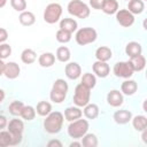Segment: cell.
Here are the masks:
<instances>
[{
	"label": "cell",
	"instance_id": "5bb4252c",
	"mask_svg": "<svg viewBox=\"0 0 147 147\" xmlns=\"http://www.w3.org/2000/svg\"><path fill=\"white\" fill-rule=\"evenodd\" d=\"M107 102L111 107H119L123 103V94L117 90H111L107 94Z\"/></svg>",
	"mask_w": 147,
	"mask_h": 147
},
{
	"label": "cell",
	"instance_id": "7402d4cb",
	"mask_svg": "<svg viewBox=\"0 0 147 147\" xmlns=\"http://www.w3.org/2000/svg\"><path fill=\"white\" fill-rule=\"evenodd\" d=\"M83 115V111L78 108V107H68L65 110H64V117L67 121L69 122H72L75 119H78L80 118Z\"/></svg>",
	"mask_w": 147,
	"mask_h": 147
},
{
	"label": "cell",
	"instance_id": "f1b7e54d",
	"mask_svg": "<svg viewBox=\"0 0 147 147\" xmlns=\"http://www.w3.org/2000/svg\"><path fill=\"white\" fill-rule=\"evenodd\" d=\"M82 146L84 147H95L98 146V138L93 133H86L82 137Z\"/></svg>",
	"mask_w": 147,
	"mask_h": 147
},
{
	"label": "cell",
	"instance_id": "484cf974",
	"mask_svg": "<svg viewBox=\"0 0 147 147\" xmlns=\"http://www.w3.org/2000/svg\"><path fill=\"white\" fill-rule=\"evenodd\" d=\"M84 115L88 119H94L99 116V107L95 103H87L84 106Z\"/></svg>",
	"mask_w": 147,
	"mask_h": 147
},
{
	"label": "cell",
	"instance_id": "83f0119b",
	"mask_svg": "<svg viewBox=\"0 0 147 147\" xmlns=\"http://www.w3.org/2000/svg\"><path fill=\"white\" fill-rule=\"evenodd\" d=\"M131 119H132V125H133V127H134L137 131L141 132V131H144V130L146 129V126H147V118H146L144 115L134 116V117L131 118Z\"/></svg>",
	"mask_w": 147,
	"mask_h": 147
},
{
	"label": "cell",
	"instance_id": "d6986e66",
	"mask_svg": "<svg viewBox=\"0 0 147 147\" xmlns=\"http://www.w3.org/2000/svg\"><path fill=\"white\" fill-rule=\"evenodd\" d=\"M145 9V3L142 0H129V5H127V10L133 14V15H138L141 14Z\"/></svg>",
	"mask_w": 147,
	"mask_h": 147
},
{
	"label": "cell",
	"instance_id": "7bdbcfd3",
	"mask_svg": "<svg viewBox=\"0 0 147 147\" xmlns=\"http://www.w3.org/2000/svg\"><path fill=\"white\" fill-rule=\"evenodd\" d=\"M5 64H6V63H5V62H3V61H2L1 59H0V76H1V75H3V70H5Z\"/></svg>",
	"mask_w": 147,
	"mask_h": 147
},
{
	"label": "cell",
	"instance_id": "e575fe53",
	"mask_svg": "<svg viewBox=\"0 0 147 147\" xmlns=\"http://www.w3.org/2000/svg\"><path fill=\"white\" fill-rule=\"evenodd\" d=\"M55 38L59 42H62V44H65V42H69L70 39H71V33L68 32V31H64L62 29L57 30L56 34H55Z\"/></svg>",
	"mask_w": 147,
	"mask_h": 147
},
{
	"label": "cell",
	"instance_id": "74e56055",
	"mask_svg": "<svg viewBox=\"0 0 147 147\" xmlns=\"http://www.w3.org/2000/svg\"><path fill=\"white\" fill-rule=\"evenodd\" d=\"M11 54V47L8 45V44H0V59L3 60V59H7L9 55Z\"/></svg>",
	"mask_w": 147,
	"mask_h": 147
},
{
	"label": "cell",
	"instance_id": "f6af8a7d",
	"mask_svg": "<svg viewBox=\"0 0 147 147\" xmlns=\"http://www.w3.org/2000/svg\"><path fill=\"white\" fill-rule=\"evenodd\" d=\"M79 147V146H82V142H76V141H74V142H71L70 144V147Z\"/></svg>",
	"mask_w": 147,
	"mask_h": 147
},
{
	"label": "cell",
	"instance_id": "ffe728a7",
	"mask_svg": "<svg viewBox=\"0 0 147 147\" xmlns=\"http://www.w3.org/2000/svg\"><path fill=\"white\" fill-rule=\"evenodd\" d=\"M101 10L105 14H108V15L116 14V11L118 10V2H117V0H103Z\"/></svg>",
	"mask_w": 147,
	"mask_h": 147
},
{
	"label": "cell",
	"instance_id": "8d00e7d4",
	"mask_svg": "<svg viewBox=\"0 0 147 147\" xmlns=\"http://www.w3.org/2000/svg\"><path fill=\"white\" fill-rule=\"evenodd\" d=\"M10 5L16 11L22 13L26 9V1L25 0H10Z\"/></svg>",
	"mask_w": 147,
	"mask_h": 147
},
{
	"label": "cell",
	"instance_id": "277c9868",
	"mask_svg": "<svg viewBox=\"0 0 147 147\" xmlns=\"http://www.w3.org/2000/svg\"><path fill=\"white\" fill-rule=\"evenodd\" d=\"M68 11L70 15L76 16L78 18H86L90 16L88 6L82 0H71L68 3Z\"/></svg>",
	"mask_w": 147,
	"mask_h": 147
},
{
	"label": "cell",
	"instance_id": "f35d334b",
	"mask_svg": "<svg viewBox=\"0 0 147 147\" xmlns=\"http://www.w3.org/2000/svg\"><path fill=\"white\" fill-rule=\"evenodd\" d=\"M103 0H90V6L93 9H101Z\"/></svg>",
	"mask_w": 147,
	"mask_h": 147
},
{
	"label": "cell",
	"instance_id": "e0dca14e",
	"mask_svg": "<svg viewBox=\"0 0 147 147\" xmlns=\"http://www.w3.org/2000/svg\"><path fill=\"white\" fill-rule=\"evenodd\" d=\"M142 52V47L139 42L137 41H130L126 46H125V53L131 57H134V56H138L140 55Z\"/></svg>",
	"mask_w": 147,
	"mask_h": 147
},
{
	"label": "cell",
	"instance_id": "44dd1931",
	"mask_svg": "<svg viewBox=\"0 0 147 147\" xmlns=\"http://www.w3.org/2000/svg\"><path fill=\"white\" fill-rule=\"evenodd\" d=\"M38 62H39V64H40L42 68H49V67H52V65L54 64V62H55V55H54L53 53H49V52L42 53V54L39 56Z\"/></svg>",
	"mask_w": 147,
	"mask_h": 147
},
{
	"label": "cell",
	"instance_id": "60d3db41",
	"mask_svg": "<svg viewBox=\"0 0 147 147\" xmlns=\"http://www.w3.org/2000/svg\"><path fill=\"white\" fill-rule=\"evenodd\" d=\"M7 124H8L7 118H6L3 115H0V130H1V129H3V127H6V126H7Z\"/></svg>",
	"mask_w": 147,
	"mask_h": 147
},
{
	"label": "cell",
	"instance_id": "4dcf8cb0",
	"mask_svg": "<svg viewBox=\"0 0 147 147\" xmlns=\"http://www.w3.org/2000/svg\"><path fill=\"white\" fill-rule=\"evenodd\" d=\"M82 84L85 85L86 87H88V88L91 90V88H93V87L95 86V84H96V78H95V76H94L93 74L86 72V74H84L83 77H82Z\"/></svg>",
	"mask_w": 147,
	"mask_h": 147
},
{
	"label": "cell",
	"instance_id": "cb8c5ba5",
	"mask_svg": "<svg viewBox=\"0 0 147 147\" xmlns=\"http://www.w3.org/2000/svg\"><path fill=\"white\" fill-rule=\"evenodd\" d=\"M60 29H62V30H64V31H68V32L72 33L74 31L77 30V22H76L74 18L65 17V18L61 20V22H60Z\"/></svg>",
	"mask_w": 147,
	"mask_h": 147
},
{
	"label": "cell",
	"instance_id": "ab89813d",
	"mask_svg": "<svg viewBox=\"0 0 147 147\" xmlns=\"http://www.w3.org/2000/svg\"><path fill=\"white\" fill-rule=\"evenodd\" d=\"M7 39H8V32H7V30L3 29V28H0V44L5 42Z\"/></svg>",
	"mask_w": 147,
	"mask_h": 147
},
{
	"label": "cell",
	"instance_id": "52a82bcc",
	"mask_svg": "<svg viewBox=\"0 0 147 147\" xmlns=\"http://www.w3.org/2000/svg\"><path fill=\"white\" fill-rule=\"evenodd\" d=\"M7 126H8V131L11 134V146L18 145L22 141V133L24 130L23 122L18 118H14L7 124Z\"/></svg>",
	"mask_w": 147,
	"mask_h": 147
},
{
	"label": "cell",
	"instance_id": "5b68a950",
	"mask_svg": "<svg viewBox=\"0 0 147 147\" xmlns=\"http://www.w3.org/2000/svg\"><path fill=\"white\" fill-rule=\"evenodd\" d=\"M62 15V6L57 2H52L46 6L44 10V21L48 24L56 23Z\"/></svg>",
	"mask_w": 147,
	"mask_h": 147
},
{
	"label": "cell",
	"instance_id": "d6a6232c",
	"mask_svg": "<svg viewBox=\"0 0 147 147\" xmlns=\"http://www.w3.org/2000/svg\"><path fill=\"white\" fill-rule=\"evenodd\" d=\"M20 116L25 121H32L36 116V109L32 106H24Z\"/></svg>",
	"mask_w": 147,
	"mask_h": 147
},
{
	"label": "cell",
	"instance_id": "4316f807",
	"mask_svg": "<svg viewBox=\"0 0 147 147\" xmlns=\"http://www.w3.org/2000/svg\"><path fill=\"white\" fill-rule=\"evenodd\" d=\"M36 59H37V54H36V52H34L33 49H31V48H25V49L21 53V60H22V62L25 63V64H31V63H33V62L36 61Z\"/></svg>",
	"mask_w": 147,
	"mask_h": 147
},
{
	"label": "cell",
	"instance_id": "f546056e",
	"mask_svg": "<svg viewBox=\"0 0 147 147\" xmlns=\"http://www.w3.org/2000/svg\"><path fill=\"white\" fill-rule=\"evenodd\" d=\"M70 51L68 47L65 46H61L56 49V59L60 61V62H68L69 59H70Z\"/></svg>",
	"mask_w": 147,
	"mask_h": 147
},
{
	"label": "cell",
	"instance_id": "7a4b0ae2",
	"mask_svg": "<svg viewBox=\"0 0 147 147\" xmlns=\"http://www.w3.org/2000/svg\"><path fill=\"white\" fill-rule=\"evenodd\" d=\"M67 92H68V84L64 79H56L53 84V87L49 93V98L53 102L55 103H61L64 101L65 96H67Z\"/></svg>",
	"mask_w": 147,
	"mask_h": 147
},
{
	"label": "cell",
	"instance_id": "bcb514c9",
	"mask_svg": "<svg viewBox=\"0 0 147 147\" xmlns=\"http://www.w3.org/2000/svg\"><path fill=\"white\" fill-rule=\"evenodd\" d=\"M7 3V0H0V8L5 7V5Z\"/></svg>",
	"mask_w": 147,
	"mask_h": 147
},
{
	"label": "cell",
	"instance_id": "ba28073f",
	"mask_svg": "<svg viewBox=\"0 0 147 147\" xmlns=\"http://www.w3.org/2000/svg\"><path fill=\"white\" fill-rule=\"evenodd\" d=\"M91 98V90L83 85L82 83L78 84L75 88V94H74V103L77 107H84L90 102Z\"/></svg>",
	"mask_w": 147,
	"mask_h": 147
},
{
	"label": "cell",
	"instance_id": "ee69618b",
	"mask_svg": "<svg viewBox=\"0 0 147 147\" xmlns=\"http://www.w3.org/2000/svg\"><path fill=\"white\" fill-rule=\"evenodd\" d=\"M3 99H5V92H3V90L0 88V103L3 101Z\"/></svg>",
	"mask_w": 147,
	"mask_h": 147
},
{
	"label": "cell",
	"instance_id": "6da1fadb",
	"mask_svg": "<svg viewBox=\"0 0 147 147\" xmlns=\"http://www.w3.org/2000/svg\"><path fill=\"white\" fill-rule=\"evenodd\" d=\"M63 121V115L60 111H51L44 121V129L48 133H57L62 129Z\"/></svg>",
	"mask_w": 147,
	"mask_h": 147
},
{
	"label": "cell",
	"instance_id": "836d02e7",
	"mask_svg": "<svg viewBox=\"0 0 147 147\" xmlns=\"http://www.w3.org/2000/svg\"><path fill=\"white\" fill-rule=\"evenodd\" d=\"M23 107H24L23 102H21V101H13L9 105V113L11 115H14V116H20L21 113H22Z\"/></svg>",
	"mask_w": 147,
	"mask_h": 147
},
{
	"label": "cell",
	"instance_id": "8fae6325",
	"mask_svg": "<svg viewBox=\"0 0 147 147\" xmlns=\"http://www.w3.org/2000/svg\"><path fill=\"white\" fill-rule=\"evenodd\" d=\"M64 72H65V76L69 79H77V78L80 77L82 68L77 62H70V63H68L65 65Z\"/></svg>",
	"mask_w": 147,
	"mask_h": 147
},
{
	"label": "cell",
	"instance_id": "d590c367",
	"mask_svg": "<svg viewBox=\"0 0 147 147\" xmlns=\"http://www.w3.org/2000/svg\"><path fill=\"white\" fill-rule=\"evenodd\" d=\"M11 146V134L9 131H0V147Z\"/></svg>",
	"mask_w": 147,
	"mask_h": 147
},
{
	"label": "cell",
	"instance_id": "8992f818",
	"mask_svg": "<svg viewBox=\"0 0 147 147\" xmlns=\"http://www.w3.org/2000/svg\"><path fill=\"white\" fill-rule=\"evenodd\" d=\"M98 33L93 28H82L76 33V41L80 46H85L88 44H92L96 40Z\"/></svg>",
	"mask_w": 147,
	"mask_h": 147
},
{
	"label": "cell",
	"instance_id": "9a60e30c",
	"mask_svg": "<svg viewBox=\"0 0 147 147\" xmlns=\"http://www.w3.org/2000/svg\"><path fill=\"white\" fill-rule=\"evenodd\" d=\"M131 118H132V114H131V111H129L126 109L117 110L114 114V121L117 124H126L131 121Z\"/></svg>",
	"mask_w": 147,
	"mask_h": 147
},
{
	"label": "cell",
	"instance_id": "4fadbf2b",
	"mask_svg": "<svg viewBox=\"0 0 147 147\" xmlns=\"http://www.w3.org/2000/svg\"><path fill=\"white\" fill-rule=\"evenodd\" d=\"M92 68H93V72L100 78H106L109 75V71H110V68H109L108 63L107 62H102V61L94 62Z\"/></svg>",
	"mask_w": 147,
	"mask_h": 147
},
{
	"label": "cell",
	"instance_id": "d4e9b609",
	"mask_svg": "<svg viewBox=\"0 0 147 147\" xmlns=\"http://www.w3.org/2000/svg\"><path fill=\"white\" fill-rule=\"evenodd\" d=\"M130 63L133 68V71H142L146 65V59L144 55H138L130 59Z\"/></svg>",
	"mask_w": 147,
	"mask_h": 147
},
{
	"label": "cell",
	"instance_id": "ac0fdd59",
	"mask_svg": "<svg viewBox=\"0 0 147 147\" xmlns=\"http://www.w3.org/2000/svg\"><path fill=\"white\" fill-rule=\"evenodd\" d=\"M113 53L111 49L107 46H101L95 51V57L98 61H102V62H107L111 59Z\"/></svg>",
	"mask_w": 147,
	"mask_h": 147
},
{
	"label": "cell",
	"instance_id": "603a6c76",
	"mask_svg": "<svg viewBox=\"0 0 147 147\" xmlns=\"http://www.w3.org/2000/svg\"><path fill=\"white\" fill-rule=\"evenodd\" d=\"M18 21L22 25H25V26H30L32 25L34 22H36V17L33 15V13L29 11V10H24L20 14V17H18Z\"/></svg>",
	"mask_w": 147,
	"mask_h": 147
},
{
	"label": "cell",
	"instance_id": "2e32d148",
	"mask_svg": "<svg viewBox=\"0 0 147 147\" xmlns=\"http://www.w3.org/2000/svg\"><path fill=\"white\" fill-rule=\"evenodd\" d=\"M137 90H138V84L136 80L127 79V80L123 82L121 85V91L125 95H133L137 92Z\"/></svg>",
	"mask_w": 147,
	"mask_h": 147
},
{
	"label": "cell",
	"instance_id": "1f68e13d",
	"mask_svg": "<svg viewBox=\"0 0 147 147\" xmlns=\"http://www.w3.org/2000/svg\"><path fill=\"white\" fill-rule=\"evenodd\" d=\"M52 111V106L47 101H40L37 105V113L40 116H47Z\"/></svg>",
	"mask_w": 147,
	"mask_h": 147
},
{
	"label": "cell",
	"instance_id": "30bf717a",
	"mask_svg": "<svg viewBox=\"0 0 147 147\" xmlns=\"http://www.w3.org/2000/svg\"><path fill=\"white\" fill-rule=\"evenodd\" d=\"M116 21L124 28H130L134 23V15L127 9H119L116 11Z\"/></svg>",
	"mask_w": 147,
	"mask_h": 147
},
{
	"label": "cell",
	"instance_id": "b9f144b4",
	"mask_svg": "<svg viewBox=\"0 0 147 147\" xmlns=\"http://www.w3.org/2000/svg\"><path fill=\"white\" fill-rule=\"evenodd\" d=\"M48 147H53V146H57V147H62V142H60L59 140H51L48 144Z\"/></svg>",
	"mask_w": 147,
	"mask_h": 147
},
{
	"label": "cell",
	"instance_id": "3957f363",
	"mask_svg": "<svg viewBox=\"0 0 147 147\" xmlns=\"http://www.w3.org/2000/svg\"><path fill=\"white\" fill-rule=\"evenodd\" d=\"M88 131V122L86 119H75L70 123V125L68 126V134L72 138V139H79L82 138L84 134H86Z\"/></svg>",
	"mask_w": 147,
	"mask_h": 147
},
{
	"label": "cell",
	"instance_id": "9c48e42d",
	"mask_svg": "<svg viewBox=\"0 0 147 147\" xmlns=\"http://www.w3.org/2000/svg\"><path fill=\"white\" fill-rule=\"evenodd\" d=\"M133 68L130 61H121L114 65V74L119 78H130L133 75Z\"/></svg>",
	"mask_w": 147,
	"mask_h": 147
},
{
	"label": "cell",
	"instance_id": "7c38bea8",
	"mask_svg": "<svg viewBox=\"0 0 147 147\" xmlns=\"http://www.w3.org/2000/svg\"><path fill=\"white\" fill-rule=\"evenodd\" d=\"M21 72V68L16 62H8L5 64V70H3V75L8 78V79H15L20 76Z\"/></svg>",
	"mask_w": 147,
	"mask_h": 147
},
{
	"label": "cell",
	"instance_id": "7dc6e473",
	"mask_svg": "<svg viewBox=\"0 0 147 147\" xmlns=\"http://www.w3.org/2000/svg\"><path fill=\"white\" fill-rule=\"evenodd\" d=\"M142 1H144V0H142Z\"/></svg>",
	"mask_w": 147,
	"mask_h": 147
},
{
	"label": "cell",
	"instance_id": "c3c4849f",
	"mask_svg": "<svg viewBox=\"0 0 147 147\" xmlns=\"http://www.w3.org/2000/svg\"><path fill=\"white\" fill-rule=\"evenodd\" d=\"M127 1H129V0H127Z\"/></svg>",
	"mask_w": 147,
	"mask_h": 147
}]
</instances>
